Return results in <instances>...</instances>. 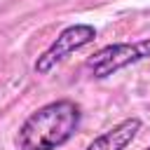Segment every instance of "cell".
<instances>
[{"label": "cell", "instance_id": "obj_1", "mask_svg": "<svg viewBox=\"0 0 150 150\" xmlns=\"http://www.w3.org/2000/svg\"><path fill=\"white\" fill-rule=\"evenodd\" d=\"M82 122V108L70 98L45 103L30 112L16 134L19 150H56L66 145Z\"/></svg>", "mask_w": 150, "mask_h": 150}, {"label": "cell", "instance_id": "obj_2", "mask_svg": "<svg viewBox=\"0 0 150 150\" xmlns=\"http://www.w3.org/2000/svg\"><path fill=\"white\" fill-rule=\"evenodd\" d=\"M150 59V38L136 40V42H115V45H105L101 47L96 54H91L87 59V70L91 77L103 80L115 75L117 70L145 61Z\"/></svg>", "mask_w": 150, "mask_h": 150}, {"label": "cell", "instance_id": "obj_3", "mask_svg": "<svg viewBox=\"0 0 150 150\" xmlns=\"http://www.w3.org/2000/svg\"><path fill=\"white\" fill-rule=\"evenodd\" d=\"M96 38V28L91 23H73V26H66L54 40L52 45L35 59V66L33 70L38 75H47L49 70H54L63 59H68L73 52L87 47L89 42H94Z\"/></svg>", "mask_w": 150, "mask_h": 150}, {"label": "cell", "instance_id": "obj_4", "mask_svg": "<svg viewBox=\"0 0 150 150\" xmlns=\"http://www.w3.org/2000/svg\"><path fill=\"white\" fill-rule=\"evenodd\" d=\"M143 122L138 117H127L122 122H117L115 127H110L108 131H103L101 136H96L84 150H127L134 138L138 136Z\"/></svg>", "mask_w": 150, "mask_h": 150}, {"label": "cell", "instance_id": "obj_5", "mask_svg": "<svg viewBox=\"0 0 150 150\" xmlns=\"http://www.w3.org/2000/svg\"><path fill=\"white\" fill-rule=\"evenodd\" d=\"M145 150H150V148H145Z\"/></svg>", "mask_w": 150, "mask_h": 150}]
</instances>
